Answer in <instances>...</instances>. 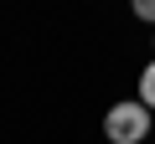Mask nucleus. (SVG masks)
Instances as JSON below:
<instances>
[{
  "mask_svg": "<svg viewBox=\"0 0 155 144\" xmlns=\"http://www.w3.org/2000/svg\"><path fill=\"white\" fill-rule=\"evenodd\" d=\"M104 134H109L114 144H140V139L150 134V108H145L140 98L114 103V108L104 113Z\"/></svg>",
  "mask_w": 155,
  "mask_h": 144,
  "instance_id": "nucleus-1",
  "label": "nucleus"
},
{
  "mask_svg": "<svg viewBox=\"0 0 155 144\" xmlns=\"http://www.w3.org/2000/svg\"><path fill=\"white\" fill-rule=\"evenodd\" d=\"M140 103H145V108H155V62L140 72Z\"/></svg>",
  "mask_w": 155,
  "mask_h": 144,
  "instance_id": "nucleus-2",
  "label": "nucleus"
}]
</instances>
